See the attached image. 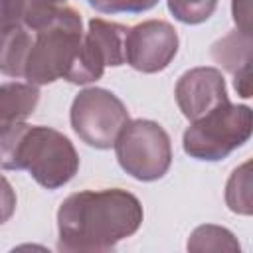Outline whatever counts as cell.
<instances>
[{
    "label": "cell",
    "mask_w": 253,
    "mask_h": 253,
    "mask_svg": "<svg viewBox=\"0 0 253 253\" xmlns=\"http://www.w3.org/2000/svg\"><path fill=\"white\" fill-rule=\"evenodd\" d=\"M140 200L121 188L83 190L67 196L57 210V249L101 253L134 235L142 225Z\"/></svg>",
    "instance_id": "6da1fadb"
},
{
    "label": "cell",
    "mask_w": 253,
    "mask_h": 253,
    "mask_svg": "<svg viewBox=\"0 0 253 253\" xmlns=\"http://www.w3.org/2000/svg\"><path fill=\"white\" fill-rule=\"evenodd\" d=\"M0 168L28 170L40 186L57 190L77 174L79 154L63 132L18 121L0 128Z\"/></svg>",
    "instance_id": "7a4b0ae2"
},
{
    "label": "cell",
    "mask_w": 253,
    "mask_h": 253,
    "mask_svg": "<svg viewBox=\"0 0 253 253\" xmlns=\"http://www.w3.org/2000/svg\"><path fill=\"white\" fill-rule=\"evenodd\" d=\"M83 40V22L75 8L59 6L49 22L32 30V45L26 57L24 79L42 87L65 79Z\"/></svg>",
    "instance_id": "3957f363"
},
{
    "label": "cell",
    "mask_w": 253,
    "mask_h": 253,
    "mask_svg": "<svg viewBox=\"0 0 253 253\" xmlns=\"http://www.w3.org/2000/svg\"><path fill=\"white\" fill-rule=\"evenodd\" d=\"M253 132V113L247 105L225 103L192 121L184 130V152L202 162H217L243 146Z\"/></svg>",
    "instance_id": "277c9868"
},
{
    "label": "cell",
    "mask_w": 253,
    "mask_h": 253,
    "mask_svg": "<svg viewBox=\"0 0 253 253\" xmlns=\"http://www.w3.org/2000/svg\"><path fill=\"white\" fill-rule=\"evenodd\" d=\"M113 146L119 166L138 182L160 180L170 170L172 142L164 126L156 121H128Z\"/></svg>",
    "instance_id": "5b68a950"
},
{
    "label": "cell",
    "mask_w": 253,
    "mask_h": 253,
    "mask_svg": "<svg viewBox=\"0 0 253 253\" xmlns=\"http://www.w3.org/2000/svg\"><path fill=\"white\" fill-rule=\"evenodd\" d=\"M69 121L73 132L87 144L107 150L115 144L123 126L130 121L125 103L109 89L87 87L71 103Z\"/></svg>",
    "instance_id": "8992f818"
},
{
    "label": "cell",
    "mask_w": 253,
    "mask_h": 253,
    "mask_svg": "<svg viewBox=\"0 0 253 253\" xmlns=\"http://www.w3.org/2000/svg\"><path fill=\"white\" fill-rule=\"evenodd\" d=\"M126 26L107 22L103 18L89 20L83 32L79 53L65 75V81L85 85L103 77L105 67H119L125 63V36Z\"/></svg>",
    "instance_id": "52a82bcc"
},
{
    "label": "cell",
    "mask_w": 253,
    "mask_h": 253,
    "mask_svg": "<svg viewBox=\"0 0 253 253\" xmlns=\"http://www.w3.org/2000/svg\"><path fill=\"white\" fill-rule=\"evenodd\" d=\"M178 34L164 20H144L126 30L125 63L140 73L166 69L178 53Z\"/></svg>",
    "instance_id": "ba28073f"
},
{
    "label": "cell",
    "mask_w": 253,
    "mask_h": 253,
    "mask_svg": "<svg viewBox=\"0 0 253 253\" xmlns=\"http://www.w3.org/2000/svg\"><path fill=\"white\" fill-rule=\"evenodd\" d=\"M174 97L178 109L190 123L208 115L215 107L229 103L223 73L210 65L194 67L182 73L174 87Z\"/></svg>",
    "instance_id": "9c48e42d"
},
{
    "label": "cell",
    "mask_w": 253,
    "mask_h": 253,
    "mask_svg": "<svg viewBox=\"0 0 253 253\" xmlns=\"http://www.w3.org/2000/svg\"><path fill=\"white\" fill-rule=\"evenodd\" d=\"M251 34L241 30L229 32L211 45V57L233 75L235 91L243 99L251 97Z\"/></svg>",
    "instance_id": "30bf717a"
},
{
    "label": "cell",
    "mask_w": 253,
    "mask_h": 253,
    "mask_svg": "<svg viewBox=\"0 0 253 253\" xmlns=\"http://www.w3.org/2000/svg\"><path fill=\"white\" fill-rule=\"evenodd\" d=\"M40 103V89L30 83H4L0 85V128L26 121Z\"/></svg>",
    "instance_id": "8fae6325"
},
{
    "label": "cell",
    "mask_w": 253,
    "mask_h": 253,
    "mask_svg": "<svg viewBox=\"0 0 253 253\" xmlns=\"http://www.w3.org/2000/svg\"><path fill=\"white\" fill-rule=\"evenodd\" d=\"M32 45V30L16 26L0 36V73L6 77H24L26 57Z\"/></svg>",
    "instance_id": "7c38bea8"
},
{
    "label": "cell",
    "mask_w": 253,
    "mask_h": 253,
    "mask_svg": "<svg viewBox=\"0 0 253 253\" xmlns=\"http://www.w3.org/2000/svg\"><path fill=\"white\" fill-rule=\"evenodd\" d=\"M225 204L233 213L251 215L253 213V194H251V162L237 166L225 184Z\"/></svg>",
    "instance_id": "4fadbf2b"
},
{
    "label": "cell",
    "mask_w": 253,
    "mask_h": 253,
    "mask_svg": "<svg viewBox=\"0 0 253 253\" xmlns=\"http://www.w3.org/2000/svg\"><path fill=\"white\" fill-rule=\"evenodd\" d=\"M188 251H229V253H239V241L235 239V235L221 227V225H213V223H206L200 225L192 231L190 239H188Z\"/></svg>",
    "instance_id": "5bb4252c"
},
{
    "label": "cell",
    "mask_w": 253,
    "mask_h": 253,
    "mask_svg": "<svg viewBox=\"0 0 253 253\" xmlns=\"http://www.w3.org/2000/svg\"><path fill=\"white\" fill-rule=\"evenodd\" d=\"M172 16L188 26L202 24L211 18L217 8V0H166Z\"/></svg>",
    "instance_id": "9a60e30c"
},
{
    "label": "cell",
    "mask_w": 253,
    "mask_h": 253,
    "mask_svg": "<svg viewBox=\"0 0 253 253\" xmlns=\"http://www.w3.org/2000/svg\"><path fill=\"white\" fill-rule=\"evenodd\" d=\"M28 0H0V36L16 26H24Z\"/></svg>",
    "instance_id": "2e32d148"
},
{
    "label": "cell",
    "mask_w": 253,
    "mask_h": 253,
    "mask_svg": "<svg viewBox=\"0 0 253 253\" xmlns=\"http://www.w3.org/2000/svg\"><path fill=\"white\" fill-rule=\"evenodd\" d=\"M16 202L18 200H16V192H14L12 184L4 176H0V225L6 223L14 215Z\"/></svg>",
    "instance_id": "e0dca14e"
},
{
    "label": "cell",
    "mask_w": 253,
    "mask_h": 253,
    "mask_svg": "<svg viewBox=\"0 0 253 253\" xmlns=\"http://www.w3.org/2000/svg\"><path fill=\"white\" fill-rule=\"evenodd\" d=\"M231 12H233V22H235L237 30L251 34V8H249V0H231Z\"/></svg>",
    "instance_id": "ac0fdd59"
},
{
    "label": "cell",
    "mask_w": 253,
    "mask_h": 253,
    "mask_svg": "<svg viewBox=\"0 0 253 253\" xmlns=\"http://www.w3.org/2000/svg\"><path fill=\"white\" fill-rule=\"evenodd\" d=\"M89 4L101 14H119L126 8V0H89Z\"/></svg>",
    "instance_id": "d6986e66"
},
{
    "label": "cell",
    "mask_w": 253,
    "mask_h": 253,
    "mask_svg": "<svg viewBox=\"0 0 253 253\" xmlns=\"http://www.w3.org/2000/svg\"><path fill=\"white\" fill-rule=\"evenodd\" d=\"M156 4H158V0H126V8H125V12L140 14V12H146V10L154 8Z\"/></svg>",
    "instance_id": "ffe728a7"
},
{
    "label": "cell",
    "mask_w": 253,
    "mask_h": 253,
    "mask_svg": "<svg viewBox=\"0 0 253 253\" xmlns=\"http://www.w3.org/2000/svg\"><path fill=\"white\" fill-rule=\"evenodd\" d=\"M57 2H63V0H57Z\"/></svg>",
    "instance_id": "44dd1931"
}]
</instances>
